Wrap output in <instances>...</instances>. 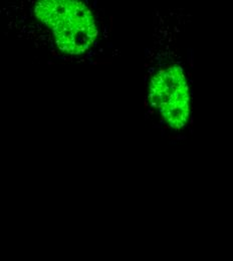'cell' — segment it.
Instances as JSON below:
<instances>
[{"label":"cell","instance_id":"obj_1","mask_svg":"<svg viewBox=\"0 0 233 261\" xmlns=\"http://www.w3.org/2000/svg\"><path fill=\"white\" fill-rule=\"evenodd\" d=\"M36 17L54 33L58 46L69 55H82L94 44L98 30L92 11L80 1H40Z\"/></svg>","mask_w":233,"mask_h":261},{"label":"cell","instance_id":"obj_2","mask_svg":"<svg viewBox=\"0 0 233 261\" xmlns=\"http://www.w3.org/2000/svg\"><path fill=\"white\" fill-rule=\"evenodd\" d=\"M149 98L171 128L180 130L186 125L190 115V98L181 67L171 66L157 73L151 81Z\"/></svg>","mask_w":233,"mask_h":261}]
</instances>
